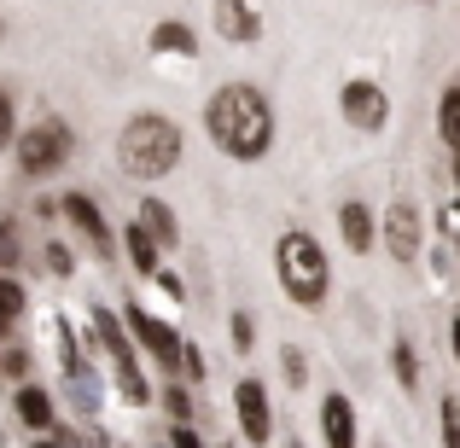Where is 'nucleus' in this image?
Listing matches in <instances>:
<instances>
[{
    "mask_svg": "<svg viewBox=\"0 0 460 448\" xmlns=\"http://www.w3.org/2000/svg\"><path fill=\"white\" fill-rule=\"evenodd\" d=\"M438 419H443V448H460V402H455V396H443Z\"/></svg>",
    "mask_w": 460,
    "mask_h": 448,
    "instance_id": "393cba45",
    "label": "nucleus"
},
{
    "mask_svg": "<svg viewBox=\"0 0 460 448\" xmlns=\"http://www.w3.org/2000/svg\"><path fill=\"white\" fill-rule=\"evenodd\" d=\"M152 448H169V443H152Z\"/></svg>",
    "mask_w": 460,
    "mask_h": 448,
    "instance_id": "e433bc0d",
    "label": "nucleus"
},
{
    "mask_svg": "<svg viewBox=\"0 0 460 448\" xmlns=\"http://www.w3.org/2000/svg\"><path fill=\"white\" fill-rule=\"evenodd\" d=\"M204 135L216 140V152L234 163H257L274 146V105L262 100V88L251 82H227L204 105Z\"/></svg>",
    "mask_w": 460,
    "mask_h": 448,
    "instance_id": "f257e3e1",
    "label": "nucleus"
},
{
    "mask_svg": "<svg viewBox=\"0 0 460 448\" xmlns=\"http://www.w3.org/2000/svg\"><path fill=\"white\" fill-rule=\"evenodd\" d=\"M338 111H344L349 128H361V135H379V128L391 123V93H385L379 82H367V76H349L344 88H338Z\"/></svg>",
    "mask_w": 460,
    "mask_h": 448,
    "instance_id": "423d86ee",
    "label": "nucleus"
},
{
    "mask_svg": "<svg viewBox=\"0 0 460 448\" xmlns=\"http://www.w3.org/2000/svg\"><path fill=\"white\" fill-rule=\"evenodd\" d=\"M234 414H239V431H245V443H269L274 437V414H269V391H262V379H239L234 384Z\"/></svg>",
    "mask_w": 460,
    "mask_h": 448,
    "instance_id": "1a4fd4ad",
    "label": "nucleus"
},
{
    "mask_svg": "<svg viewBox=\"0 0 460 448\" xmlns=\"http://www.w3.org/2000/svg\"><path fill=\"white\" fill-rule=\"evenodd\" d=\"M0 41H6V18H0Z\"/></svg>",
    "mask_w": 460,
    "mask_h": 448,
    "instance_id": "c9c22d12",
    "label": "nucleus"
},
{
    "mask_svg": "<svg viewBox=\"0 0 460 448\" xmlns=\"http://www.w3.org/2000/svg\"><path fill=\"white\" fill-rule=\"evenodd\" d=\"M379 239H385V250H391L396 262H420V245H426V233H420V210L408 198H396L391 210H385V222H379Z\"/></svg>",
    "mask_w": 460,
    "mask_h": 448,
    "instance_id": "6e6552de",
    "label": "nucleus"
},
{
    "mask_svg": "<svg viewBox=\"0 0 460 448\" xmlns=\"http://www.w3.org/2000/svg\"><path fill=\"white\" fill-rule=\"evenodd\" d=\"M123 245H128V262H135L146 280H157V274H164V268H157V257H164V250L152 245V233H146L140 222H128V227H123Z\"/></svg>",
    "mask_w": 460,
    "mask_h": 448,
    "instance_id": "f3484780",
    "label": "nucleus"
},
{
    "mask_svg": "<svg viewBox=\"0 0 460 448\" xmlns=\"http://www.w3.org/2000/svg\"><path fill=\"white\" fill-rule=\"evenodd\" d=\"M455 402H460V396H455Z\"/></svg>",
    "mask_w": 460,
    "mask_h": 448,
    "instance_id": "58836bf2",
    "label": "nucleus"
},
{
    "mask_svg": "<svg viewBox=\"0 0 460 448\" xmlns=\"http://www.w3.org/2000/svg\"><path fill=\"white\" fill-rule=\"evenodd\" d=\"M274 274H280V292L297 303V309H321L326 303V250L314 245V233L304 227H292V233H280V245H274Z\"/></svg>",
    "mask_w": 460,
    "mask_h": 448,
    "instance_id": "7ed1b4c3",
    "label": "nucleus"
},
{
    "mask_svg": "<svg viewBox=\"0 0 460 448\" xmlns=\"http://www.w3.org/2000/svg\"><path fill=\"white\" fill-rule=\"evenodd\" d=\"M88 338H93V349H100V356H111V367H117V373H123V367H135V338L123 332V321H117V314L93 309Z\"/></svg>",
    "mask_w": 460,
    "mask_h": 448,
    "instance_id": "f8f14e48",
    "label": "nucleus"
},
{
    "mask_svg": "<svg viewBox=\"0 0 460 448\" xmlns=\"http://www.w3.org/2000/svg\"><path fill=\"white\" fill-rule=\"evenodd\" d=\"M227 326H234V349H239V356H245V349L257 344V332H251V314H234V321H227Z\"/></svg>",
    "mask_w": 460,
    "mask_h": 448,
    "instance_id": "7c9ffc66",
    "label": "nucleus"
},
{
    "mask_svg": "<svg viewBox=\"0 0 460 448\" xmlns=\"http://www.w3.org/2000/svg\"><path fill=\"white\" fill-rule=\"evenodd\" d=\"M135 222L152 233V245H157V250H175V245H181V222H175V210H169L164 198H140Z\"/></svg>",
    "mask_w": 460,
    "mask_h": 448,
    "instance_id": "dca6fc26",
    "label": "nucleus"
},
{
    "mask_svg": "<svg viewBox=\"0 0 460 448\" xmlns=\"http://www.w3.org/2000/svg\"><path fill=\"white\" fill-rule=\"evenodd\" d=\"M70 152H76V135H70L65 117H41V123H30L18 135V146H12V157H18V175L23 180H47L58 175V169L70 163Z\"/></svg>",
    "mask_w": 460,
    "mask_h": 448,
    "instance_id": "20e7f679",
    "label": "nucleus"
},
{
    "mask_svg": "<svg viewBox=\"0 0 460 448\" xmlns=\"http://www.w3.org/2000/svg\"><path fill=\"white\" fill-rule=\"evenodd\" d=\"M280 373H286V384H304L309 379V361H304V349H297V344L280 349Z\"/></svg>",
    "mask_w": 460,
    "mask_h": 448,
    "instance_id": "a878e982",
    "label": "nucleus"
},
{
    "mask_svg": "<svg viewBox=\"0 0 460 448\" xmlns=\"http://www.w3.org/2000/svg\"><path fill=\"white\" fill-rule=\"evenodd\" d=\"M146 47H152L157 58H192V53H199V35H192V23H181V18H164V23H152Z\"/></svg>",
    "mask_w": 460,
    "mask_h": 448,
    "instance_id": "2eb2a0df",
    "label": "nucleus"
},
{
    "mask_svg": "<svg viewBox=\"0 0 460 448\" xmlns=\"http://www.w3.org/2000/svg\"><path fill=\"white\" fill-rule=\"evenodd\" d=\"M449 344H455V361H460V321H455V332H449Z\"/></svg>",
    "mask_w": 460,
    "mask_h": 448,
    "instance_id": "72a5a7b5",
    "label": "nucleus"
},
{
    "mask_svg": "<svg viewBox=\"0 0 460 448\" xmlns=\"http://www.w3.org/2000/svg\"><path fill=\"white\" fill-rule=\"evenodd\" d=\"M6 332H12V326H6V321H0V356H6V344H12V338H6Z\"/></svg>",
    "mask_w": 460,
    "mask_h": 448,
    "instance_id": "473e14b6",
    "label": "nucleus"
},
{
    "mask_svg": "<svg viewBox=\"0 0 460 448\" xmlns=\"http://www.w3.org/2000/svg\"><path fill=\"white\" fill-rule=\"evenodd\" d=\"M117 163H123V175H135V180H164L169 169L181 163V128L169 123L164 111L128 117L123 135H117Z\"/></svg>",
    "mask_w": 460,
    "mask_h": 448,
    "instance_id": "f03ea898",
    "label": "nucleus"
},
{
    "mask_svg": "<svg viewBox=\"0 0 460 448\" xmlns=\"http://www.w3.org/2000/svg\"><path fill=\"white\" fill-rule=\"evenodd\" d=\"M391 373H396V384H402L408 396L420 391V356H414V344H408V338H396V349H391Z\"/></svg>",
    "mask_w": 460,
    "mask_h": 448,
    "instance_id": "aec40b11",
    "label": "nucleus"
},
{
    "mask_svg": "<svg viewBox=\"0 0 460 448\" xmlns=\"http://www.w3.org/2000/svg\"><path fill=\"white\" fill-rule=\"evenodd\" d=\"M58 215H65L70 227H82V233H88V245L100 250V262L117 257V233H111V222L100 215V204H93L88 192H65V198H58Z\"/></svg>",
    "mask_w": 460,
    "mask_h": 448,
    "instance_id": "0eeeda50",
    "label": "nucleus"
},
{
    "mask_svg": "<svg viewBox=\"0 0 460 448\" xmlns=\"http://www.w3.org/2000/svg\"><path fill=\"white\" fill-rule=\"evenodd\" d=\"M123 326H128V338H135V349H146L157 367L181 379V349H187V338H181L175 326L157 321V314H146L140 303H128V309H123Z\"/></svg>",
    "mask_w": 460,
    "mask_h": 448,
    "instance_id": "39448f33",
    "label": "nucleus"
},
{
    "mask_svg": "<svg viewBox=\"0 0 460 448\" xmlns=\"http://www.w3.org/2000/svg\"><path fill=\"white\" fill-rule=\"evenodd\" d=\"M210 18H216V35H222L227 47H257L262 41V12H257V0H216Z\"/></svg>",
    "mask_w": 460,
    "mask_h": 448,
    "instance_id": "9d476101",
    "label": "nucleus"
},
{
    "mask_svg": "<svg viewBox=\"0 0 460 448\" xmlns=\"http://www.w3.org/2000/svg\"><path fill=\"white\" fill-rule=\"evenodd\" d=\"M0 373H6V379H23V373H30V356H23L18 344H6V356H0Z\"/></svg>",
    "mask_w": 460,
    "mask_h": 448,
    "instance_id": "c756f323",
    "label": "nucleus"
},
{
    "mask_svg": "<svg viewBox=\"0 0 460 448\" xmlns=\"http://www.w3.org/2000/svg\"><path fill=\"white\" fill-rule=\"evenodd\" d=\"M23 250H18V233H12V222L0 215V274H18Z\"/></svg>",
    "mask_w": 460,
    "mask_h": 448,
    "instance_id": "5701e85b",
    "label": "nucleus"
},
{
    "mask_svg": "<svg viewBox=\"0 0 460 448\" xmlns=\"http://www.w3.org/2000/svg\"><path fill=\"white\" fill-rule=\"evenodd\" d=\"M222 448H234V443H222Z\"/></svg>",
    "mask_w": 460,
    "mask_h": 448,
    "instance_id": "4c0bfd02",
    "label": "nucleus"
},
{
    "mask_svg": "<svg viewBox=\"0 0 460 448\" xmlns=\"http://www.w3.org/2000/svg\"><path fill=\"white\" fill-rule=\"evenodd\" d=\"M338 233H344V245L356 250V257H367V250L379 245V222H373V210L361 198H349L344 210H338Z\"/></svg>",
    "mask_w": 460,
    "mask_h": 448,
    "instance_id": "ddd939ff",
    "label": "nucleus"
},
{
    "mask_svg": "<svg viewBox=\"0 0 460 448\" xmlns=\"http://www.w3.org/2000/svg\"><path fill=\"white\" fill-rule=\"evenodd\" d=\"M23 303H30V297H23V285L18 280H12V274H0V321H18V314H23Z\"/></svg>",
    "mask_w": 460,
    "mask_h": 448,
    "instance_id": "4be33fe9",
    "label": "nucleus"
},
{
    "mask_svg": "<svg viewBox=\"0 0 460 448\" xmlns=\"http://www.w3.org/2000/svg\"><path fill=\"white\" fill-rule=\"evenodd\" d=\"M53 344H58V367H65V379H82V373H88V356H82V344H76V326L53 321Z\"/></svg>",
    "mask_w": 460,
    "mask_h": 448,
    "instance_id": "a211bd4d",
    "label": "nucleus"
},
{
    "mask_svg": "<svg viewBox=\"0 0 460 448\" xmlns=\"http://www.w3.org/2000/svg\"><path fill=\"white\" fill-rule=\"evenodd\" d=\"M12 414H18L30 431H53V426H58L53 391H41V384H18V396H12Z\"/></svg>",
    "mask_w": 460,
    "mask_h": 448,
    "instance_id": "4468645a",
    "label": "nucleus"
},
{
    "mask_svg": "<svg viewBox=\"0 0 460 448\" xmlns=\"http://www.w3.org/2000/svg\"><path fill=\"white\" fill-rule=\"evenodd\" d=\"M18 146V117H12V93L0 88V152Z\"/></svg>",
    "mask_w": 460,
    "mask_h": 448,
    "instance_id": "cd10ccee",
    "label": "nucleus"
},
{
    "mask_svg": "<svg viewBox=\"0 0 460 448\" xmlns=\"http://www.w3.org/2000/svg\"><path fill=\"white\" fill-rule=\"evenodd\" d=\"M117 396H123L128 408H152V384H146V373H140V361L117 373Z\"/></svg>",
    "mask_w": 460,
    "mask_h": 448,
    "instance_id": "412c9836",
    "label": "nucleus"
},
{
    "mask_svg": "<svg viewBox=\"0 0 460 448\" xmlns=\"http://www.w3.org/2000/svg\"><path fill=\"white\" fill-rule=\"evenodd\" d=\"M47 268L58 274V280H70V268H76V257H70L65 239H47Z\"/></svg>",
    "mask_w": 460,
    "mask_h": 448,
    "instance_id": "bb28decb",
    "label": "nucleus"
},
{
    "mask_svg": "<svg viewBox=\"0 0 460 448\" xmlns=\"http://www.w3.org/2000/svg\"><path fill=\"white\" fill-rule=\"evenodd\" d=\"M164 408H169V419H175V426H187V419H192V396H187V384H169V391H164Z\"/></svg>",
    "mask_w": 460,
    "mask_h": 448,
    "instance_id": "b1692460",
    "label": "nucleus"
},
{
    "mask_svg": "<svg viewBox=\"0 0 460 448\" xmlns=\"http://www.w3.org/2000/svg\"><path fill=\"white\" fill-rule=\"evenodd\" d=\"M321 437H326V448H356V402L344 391L321 396Z\"/></svg>",
    "mask_w": 460,
    "mask_h": 448,
    "instance_id": "9b49d317",
    "label": "nucleus"
},
{
    "mask_svg": "<svg viewBox=\"0 0 460 448\" xmlns=\"http://www.w3.org/2000/svg\"><path fill=\"white\" fill-rule=\"evenodd\" d=\"M169 448H204V437L192 426H169Z\"/></svg>",
    "mask_w": 460,
    "mask_h": 448,
    "instance_id": "2f4dec72",
    "label": "nucleus"
},
{
    "mask_svg": "<svg viewBox=\"0 0 460 448\" xmlns=\"http://www.w3.org/2000/svg\"><path fill=\"white\" fill-rule=\"evenodd\" d=\"M455 187H460V152H455Z\"/></svg>",
    "mask_w": 460,
    "mask_h": 448,
    "instance_id": "f704fd0d",
    "label": "nucleus"
},
{
    "mask_svg": "<svg viewBox=\"0 0 460 448\" xmlns=\"http://www.w3.org/2000/svg\"><path fill=\"white\" fill-rule=\"evenodd\" d=\"M181 379H192V384L204 379V349H199V344H187V349H181Z\"/></svg>",
    "mask_w": 460,
    "mask_h": 448,
    "instance_id": "c85d7f7f",
    "label": "nucleus"
},
{
    "mask_svg": "<svg viewBox=\"0 0 460 448\" xmlns=\"http://www.w3.org/2000/svg\"><path fill=\"white\" fill-rule=\"evenodd\" d=\"M438 135H443V146L460 152V88H443V100H438Z\"/></svg>",
    "mask_w": 460,
    "mask_h": 448,
    "instance_id": "6ab92c4d",
    "label": "nucleus"
}]
</instances>
